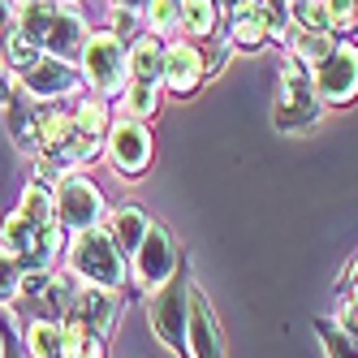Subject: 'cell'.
<instances>
[{
	"label": "cell",
	"instance_id": "27",
	"mask_svg": "<svg viewBox=\"0 0 358 358\" xmlns=\"http://www.w3.org/2000/svg\"><path fill=\"white\" fill-rule=\"evenodd\" d=\"M320 337L328 358H358V332L341 328L337 320H320Z\"/></svg>",
	"mask_w": 358,
	"mask_h": 358
},
{
	"label": "cell",
	"instance_id": "2",
	"mask_svg": "<svg viewBox=\"0 0 358 358\" xmlns=\"http://www.w3.org/2000/svg\"><path fill=\"white\" fill-rule=\"evenodd\" d=\"M65 268L78 276L83 285L113 289V294H121V285L130 280V259H125V250L113 242V234H108L104 224L83 229V234L69 238V246H65Z\"/></svg>",
	"mask_w": 358,
	"mask_h": 358
},
{
	"label": "cell",
	"instance_id": "21",
	"mask_svg": "<svg viewBox=\"0 0 358 358\" xmlns=\"http://www.w3.org/2000/svg\"><path fill=\"white\" fill-rule=\"evenodd\" d=\"M69 121H73V138H108V125H113V113L104 99H78L69 108Z\"/></svg>",
	"mask_w": 358,
	"mask_h": 358
},
{
	"label": "cell",
	"instance_id": "28",
	"mask_svg": "<svg viewBox=\"0 0 358 358\" xmlns=\"http://www.w3.org/2000/svg\"><path fill=\"white\" fill-rule=\"evenodd\" d=\"M22 276H27V268H22V259L13 250L0 246V306H13L17 294H22Z\"/></svg>",
	"mask_w": 358,
	"mask_h": 358
},
{
	"label": "cell",
	"instance_id": "22",
	"mask_svg": "<svg viewBox=\"0 0 358 358\" xmlns=\"http://www.w3.org/2000/svg\"><path fill=\"white\" fill-rule=\"evenodd\" d=\"M182 5V31L199 43L216 35V22H220V0H177Z\"/></svg>",
	"mask_w": 358,
	"mask_h": 358
},
{
	"label": "cell",
	"instance_id": "23",
	"mask_svg": "<svg viewBox=\"0 0 358 358\" xmlns=\"http://www.w3.org/2000/svg\"><path fill=\"white\" fill-rule=\"evenodd\" d=\"M5 113H9V134H13V143H17V151H27V156H35V99H27V95H13L9 104H5Z\"/></svg>",
	"mask_w": 358,
	"mask_h": 358
},
{
	"label": "cell",
	"instance_id": "34",
	"mask_svg": "<svg viewBox=\"0 0 358 358\" xmlns=\"http://www.w3.org/2000/svg\"><path fill=\"white\" fill-rule=\"evenodd\" d=\"M13 87H17V83H13V69L0 61V108H5L9 99H13Z\"/></svg>",
	"mask_w": 358,
	"mask_h": 358
},
{
	"label": "cell",
	"instance_id": "18",
	"mask_svg": "<svg viewBox=\"0 0 358 358\" xmlns=\"http://www.w3.org/2000/svg\"><path fill=\"white\" fill-rule=\"evenodd\" d=\"M164 48H169V39L143 31V35L130 43V78L156 83V87H160V83H164Z\"/></svg>",
	"mask_w": 358,
	"mask_h": 358
},
{
	"label": "cell",
	"instance_id": "8",
	"mask_svg": "<svg viewBox=\"0 0 358 358\" xmlns=\"http://www.w3.org/2000/svg\"><path fill=\"white\" fill-rule=\"evenodd\" d=\"M311 87L324 108H350L358 99V43H337L311 69Z\"/></svg>",
	"mask_w": 358,
	"mask_h": 358
},
{
	"label": "cell",
	"instance_id": "37",
	"mask_svg": "<svg viewBox=\"0 0 358 358\" xmlns=\"http://www.w3.org/2000/svg\"><path fill=\"white\" fill-rule=\"evenodd\" d=\"M229 5H238V0H229Z\"/></svg>",
	"mask_w": 358,
	"mask_h": 358
},
{
	"label": "cell",
	"instance_id": "3",
	"mask_svg": "<svg viewBox=\"0 0 358 358\" xmlns=\"http://www.w3.org/2000/svg\"><path fill=\"white\" fill-rule=\"evenodd\" d=\"M328 108L315 99V87H311V69L298 65L294 57L280 61V73H276V108H272V121L280 134H302L324 117Z\"/></svg>",
	"mask_w": 358,
	"mask_h": 358
},
{
	"label": "cell",
	"instance_id": "38",
	"mask_svg": "<svg viewBox=\"0 0 358 358\" xmlns=\"http://www.w3.org/2000/svg\"><path fill=\"white\" fill-rule=\"evenodd\" d=\"M289 5H298V0H289Z\"/></svg>",
	"mask_w": 358,
	"mask_h": 358
},
{
	"label": "cell",
	"instance_id": "1",
	"mask_svg": "<svg viewBox=\"0 0 358 358\" xmlns=\"http://www.w3.org/2000/svg\"><path fill=\"white\" fill-rule=\"evenodd\" d=\"M13 17H17V31L39 43V52L48 57H61L73 61L87 43V17L83 9L73 5H52V0H9Z\"/></svg>",
	"mask_w": 358,
	"mask_h": 358
},
{
	"label": "cell",
	"instance_id": "25",
	"mask_svg": "<svg viewBox=\"0 0 358 358\" xmlns=\"http://www.w3.org/2000/svg\"><path fill=\"white\" fill-rule=\"evenodd\" d=\"M121 104H125V117L147 121V117H156V108H160V87H156V83L130 78V83L121 87Z\"/></svg>",
	"mask_w": 358,
	"mask_h": 358
},
{
	"label": "cell",
	"instance_id": "5",
	"mask_svg": "<svg viewBox=\"0 0 358 358\" xmlns=\"http://www.w3.org/2000/svg\"><path fill=\"white\" fill-rule=\"evenodd\" d=\"M151 332L160 337V345L177 350V354H190L186 345V332H190V276L177 268L160 289H151Z\"/></svg>",
	"mask_w": 358,
	"mask_h": 358
},
{
	"label": "cell",
	"instance_id": "16",
	"mask_svg": "<svg viewBox=\"0 0 358 358\" xmlns=\"http://www.w3.org/2000/svg\"><path fill=\"white\" fill-rule=\"evenodd\" d=\"M341 39L332 35V31H302L298 22L285 31V39H280V48H285V57H294L298 65H306V69H315L332 48H337Z\"/></svg>",
	"mask_w": 358,
	"mask_h": 358
},
{
	"label": "cell",
	"instance_id": "36",
	"mask_svg": "<svg viewBox=\"0 0 358 358\" xmlns=\"http://www.w3.org/2000/svg\"><path fill=\"white\" fill-rule=\"evenodd\" d=\"M52 5H69V0H52Z\"/></svg>",
	"mask_w": 358,
	"mask_h": 358
},
{
	"label": "cell",
	"instance_id": "33",
	"mask_svg": "<svg viewBox=\"0 0 358 358\" xmlns=\"http://www.w3.org/2000/svg\"><path fill=\"white\" fill-rule=\"evenodd\" d=\"M294 22H298L302 31H328L324 0H298V5H294Z\"/></svg>",
	"mask_w": 358,
	"mask_h": 358
},
{
	"label": "cell",
	"instance_id": "12",
	"mask_svg": "<svg viewBox=\"0 0 358 358\" xmlns=\"http://www.w3.org/2000/svg\"><path fill=\"white\" fill-rule=\"evenodd\" d=\"M117 315H121V298H117L113 289L78 285V294H73L69 311H65L61 320H73V324H83L91 337L108 341V337H113V328H117Z\"/></svg>",
	"mask_w": 358,
	"mask_h": 358
},
{
	"label": "cell",
	"instance_id": "7",
	"mask_svg": "<svg viewBox=\"0 0 358 358\" xmlns=\"http://www.w3.org/2000/svg\"><path fill=\"white\" fill-rule=\"evenodd\" d=\"M52 208H57V224L73 238L83 229L104 224V190L83 173H65L52 190Z\"/></svg>",
	"mask_w": 358,
	"mask_h": 358
},
{
	"label": "cell",
	"instance_id": "32",
	"mask_svg": "<svg viewBox=\"0 0 358 358\" xmlns=\"http://www.w3.org/2000/svg\"><path fill=\"white\" fill-rule=\"evenodd\" d=\"M199 48H203V69H208V78L220 73L229 65V57L238 52V48L229 43V35H208V39H199Z\"/></svg>",
	"mask_w": 358,
	"mask_h": 358
},
{
	"label": "cell",
	"instance_id": "9",
	"mask_svg": "<svg viewBox=\"0 0 358 358\" xmlns=\"http://www.w3.org/2000/svg\"><path fill=\"white\" fill-rule=\"evenodd\" d=\"M177 268H182V250H177L173 234H169L164 224L151 220L147 238H143V242H138V250L130 255V280H134V289H138V294L160 289Z\"/></svg>",
	"mask_w": 358,
	"mask_h": 358
},
{
	"label": "cell",
	"instance_id": "11",
	"mask_svg": "<svg viewBox=\"0 0 358 358\" xmlns=\"http://www.w3.org/2000/svg\"><path fill=\"white\" fill-rule=\"evenodd\" d=\"M104 151H108V164L125 177V182H134L151 169V156H156V147H151V134H147V121L138 117H121L108 125V138H104Z\"/></svg>",
	"mask_w": 358,
	"mask_h": 358
},
{
	"label": "cell",
	"instance_id": "35",
	"mask_svg": "<svg viewBox=\"0 0 358 358\" xmlns=\"http://www.w3.org/2000/svg\"><path fill=\"white\" fill-rule=\"evenodd\" d=\"M108 5H134V9H143L147 0H108Z\"/></svg>",
	"mask_w": 358,
	"mask_h": 358
},
{
	"label": "cell",
	"instance_id": "29",
	"mask_svg": "<svg viewBox=\"0 0 358 358\" xmlns=\"http://www.w3.org/2000/svg\"><path fill=\"white\" fill-rule=\"evenodd\" d=\"M108 31L121 43H134L143 35V9H134V5H108Z\"/></svg>",
	"mask_w": 358,
	"mask_h": 358
},
{
	"label": "cell",
	"instance_id": "31",
	"mask_svg": "<svg viewBox=\"0 0 358 358\" xmlns=\"http://www.w3.org/2000/svg\"><path fill=\"white\" fill-rule=\"evenodd\" d=\"M328 9V31L332 35H354L358 31V0H324Z\"/></svg>",
	"mask_w": 358,
	"mask_h": 358
},
{
	"label": "cell",
	"instance_id": "6",
	"mask_svg": "<svg viewBox=\"0 0 358 358\" xmlns=\"http://www.w3.org/2000/svg\"><path fill=\"white\" fill-rule=\"evenodd\" d=\"M78 69L99 95H117L130 83V43H121L108 27L95 31V35H87L83 52H78Z\"/></svg>",
	"mask_w": 358,
	"mask_h": 358
},
{
	"label": "cell",
	"instance_id": "19",
	"mask_svg": "<svg viewBox=\"0 0 358 358\" xmlns=\"http://www.w3.org/2000/svg\"><path fill=\"white\" fill-rule=\"evenodd\" d=\"M108 234H113V242L125 250V259H130V255L138 250V242L147 238V229H151V216L138 208V203H121V208L108 216Z\"/></svg>",
	"mask_w": 358,
	"mask_h": 358
},
{
	"label": "cell",
	"instance_id": "24",
	"mask_svg": "<svg viewBox=\"0 0 358 358\" xmlns=\"http://www.w3.org/2000/svg\"><path fill=\"white\" fill-rule=\"evenodd\" d=\"M143 27L160 39H173L182 31V5L177 0H147L143 5Z\"/></svg>",
	"mask_w": 358,
	"mask_h": 358
},
{
	"label": "cell",
	"instance_id": "4",
	"mask_svg": "<svg viewBox=\"0 0 358 358\" xmlns=\"http://www.w3.org/2000/svg\"><path fill=\"white\" fill-rule=\"evenodd\" d=\"M65 242H69V234H65L61 224H35L22 212L0 220V246L13 250L27 272L31 268H52L57 255H65Z\"/></svg>",
	"mask_w": 358,
	"mask_h": 358
},
{
	"label": "cell",
	"instance_id": "10",
	"mask_svg": "<svg viewBox=\"0 0 358 358\" xmlns=\"http://www.w3.org/2000/svg\"><path fill=\"white\" fill-rule=\"evenodd\" d=\"M83 69L73 65V61H61V57H39L35 65H27L17 73V91L35 99V104H57V99H69V95H78L83 91Z\"/></svg>",
	"mask_w": 358,
	"mask_h": 358
},
{
	"label": "cell",
	"instance_id": "20",
	"mask_svg": "<svg viewBox=\"0 0 358 358\" xmlns=\"http://www.w3.org/2000/svg\"><path fill=\"white\" fill-rule=\"evenodd\" d=\"M73 134V121L65 108H39L35 113V156L43 151H61Z\"/></svg>",
	"mask_w": 358,
	"mask_h": 358
},
{
	"label": "cell",
	"instance_id": "17",
	"mask_svg": "<svg viewBox=\"0 0 358 358\" xmlns=\"http://www.w3.org/2000/svg\"><path fill=\"white\" fill-rule=\"evenodd\" d=\"M65 324L57 315H35L22 328V358H61Z\"/></svg>",
	"mask_w": 358,
	"mask_h": 358
},
{
	"label": "cell",
	"instance_id": "13",
	"mask_svg": "<svg viewBox=\"0 0 358 358\" xmlns=\"http://www.w3.org/2000/svg\"><path fill=\"white\" fill-rule=\"evenodd\" d=\"M208 69H203V48L194 39H169L164 48V91H173L177 99H186L203 87Z\"/></svg>",
	"mask_w": 358,
	"mask_h": 358
},
{
	"label": "cell",
	"instance_id": "15",
	"mask_svg": "<svg viewBox=\"0 0 358 358\" xmlns=\"http://www.w3.org/2000/svg\"><path fill=\"white\" fill-rule=\"evenodd\" d=\"M229 43L242 48V52H255V48L268 43L259 0H238V5H229Z\"/></svg>",
	"mask_w": 358,
	"mask_h": 358
},
{
	"label": "cell",
	"instance_id": "26",
	"mask_svg": "<svg viewBox=\"0 0 358 358\" xmlns=\"http://www.w3.org/2000/svg\"><path fill=\"white\" fill-rule=\"evenodd\" d=\"M17 212L27 220H35V224H57V208H52V190H48V182H31L27 190H22Z\"/></svg>",
	"mask_w": 358,
	"mask_h": 358
},
{
	"label": "cell",
	"instance_id": "30",
	"mask_svg": "<svg viewBox=\"0 0 358 358\" xmlns=\"http://www.w3.org/2000/svg\"><path fill=\"white\" fill-rule=\"evenodd\" d=\"M259 9H264V27H268V39H285V31L294 27V5L289 0H259Z\"/></svg>",
	"mask_w": 358,
	"mask_h": 358
},
{
	"label": "cell",
	"instance_id": "14",
	"mask_svg": "<svg viewBox=\"0 0 358 358\" xmlns=\"http://www.w3.org/2000/svg\"><path fill=\"white\" fill-rule=\"evenodd\" d=\"M186 345H190V358H224L216 315H212L208 298H203L194 285H190V332H186Z\"/></svg>",
	"mask_w": 358,
	"mask_h": 358
}]
</instances>
